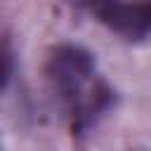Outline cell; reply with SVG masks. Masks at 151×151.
<instances>
[{"label":"cell","mask_w":151,"mask_h":151,"mask_svg":"<svg viewBox=\"0 0 151 151\" xmlns=\"http://www.w3.org/2000/svg\"><path fill=\"white\" fill-rule=\"evenodd\" d=\"M92 73H94V61L90 52L80 47L73 45L57 47L50 59V78L54 80L57 90L76 104L80 101V92L85 83L92 78Z\"/></svg>","instance_id":"1"},{"label":"cell","mask_w":151,"mask_h":151,"mask_svg":"<svg viewBox=\"0 0 151 151\" xmlns=\"http://www.w3.org/2000/svg\"><path fill=\"white\" fill-rule=\"evenodd\" d=\"M94 14L116 33L127 38H144L151 33V2L125 0H90Z\"/></svg>","instance_id":"2"}]
</instances>
